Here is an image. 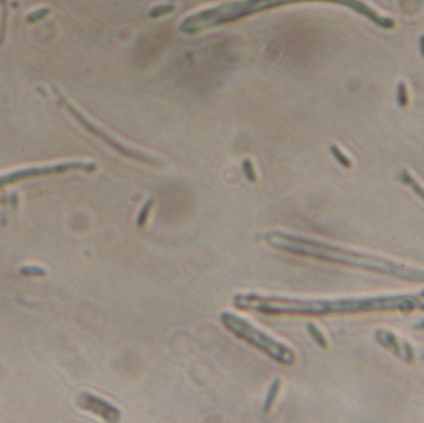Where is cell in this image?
<instances>
[{
	"label": "cell",
	"mask_w": 424,
	"mask_h": 423,
	"mask_svg": "<svg viewBox=\"0 0 424 423\" xmlns=\"http://www.w3.org/2000/svg\"><path fill=\"white\" fill-rule=\"evenodd\" d=\"M263 241L269 247L293 256L318 259L342 267L371 271L411 282H424V270L421 268H414L384 257L375 256L301 234L274 230L263 234Z\"/></svg>",
	"instance_id": "1"
},
{
	"label": "cell",
	"mask_w": 424,
	"mask_h": 423,
	"mask_svg": "<svg viewBox=\"0 0 424 423\" xmlns=\"http://www.w3.org/2000/svg\"><path fill=\"white\" fill-rule=\"evenodd\" d=\"M236 309L258 313L268 317H308L321 318L330 316H349L370 313V296H297L284 294H266L239 292L232 296Z\"/></svg>",
	"instance_id": "2"
},
{
	"label": "cell",
	"mask_w": 424,
	"mask_h": 423,
	"mask_svg": "<svg viewBox=\"0 0 424 423\" xmlns=\"http://www.w3.org/2000/svg\"><path fill=\"white\" fill-rule=\"evenodd\" d=\"M314 1L336 4V5H342L345 8L351 9L355 13L367 18L370 21L376 24L381 29L391 30L396 26L395 20L380 15L375 9L363 3L362 0H232V1L218 4L212 8L191 14L180 22L179 30L184 34L192 35V34H197L211 27L238 21L244 18L263 13L271 9L280 8V6L290 5V4L314 3Z\"/></svg>",
	"instance_id": "3"
},
{
	"label": "cell",
	"mask_w": 424,
	"mask_h": 423,
	"mask_svg": "<svg viewBox=\"0 0 424 423\" xmlns=\"http://www.w3.org/2000/svg\"><path fill=\"white\" fill-rule=\"evenodd\" d=\"M220 323L230 334L260 351L278 364L283 366H293L297 362V354L289 344L264 332L263 329L254 325L244 317L223 310L220 313Z\"/></svg>",
	"instance_id": "4"
},
{
	"label": "cell",
	"mask_w": 424,
	"mask_h": 423,
	"mask_svg": "<svg viewBox=\"0 0 424 423\" xmlns=\"http://www.w3.org/2000/svg\"><path fill=\"white\" fill-rule=\"evenodd\" d=\"M54 93L55 96H56L57 102H59L62 107H64L66 109H67L68 113H70L76 121H77L78 124H81L87 132L91 133V134L94 135L96 138H98L102 143H105L106 146L109 147L110 149H113L114 151L121 154L122 156H126V158H128V159L135 160V162L138 163L148 164L150 165V167H161V165H163L161 160L159 159V158H156V156H154L153 154L123 143L121 139L116 138L114 135L109 134L107 130H105L102 127H100V126H97L94 122H92L91 119L87 118V117L85 116V114L82 113L77 107H75V106L67 100V98L64 97V96H62L56 87H54Z\"/></svg>",
	"instance_id": "5"
},
{
	"label": "cell",
	"mask_w": 424,
	"mask_h": 423,
	"mask_svg": "<svg viewBox=\"0 0 424 423\" xmlns=\"http://www.w3.org/2000/svg\"><path fill=\"white\" fill-rule=\"evenodd\" d=\"M97 170V164L87 160H66V162L54 163V164L31 165V167L20 168L0 174V188L26 179L38 178V176L56 175V174L68 173V171H84L93 173Z\"/></svg>",
	"instance_id": "6"
},
{
	"label": "cell",
	"mask_w": 424,
	"mask_h": 423,
	"mask_svg": "<svg viewBox=\"0 0 424 423\" xmlns=\"http://www.w3.org/2000/svg\"><path fill=\"white\" fill-rule=\"evenodd\" d=\"M77 404L82 410L88 411L107 422H117L122 417L121 410L116 404L91 392H81L77 397Z\"/></svg>",
	"instance_id": "7"
},
{
	"label": "cell",
	"mask_w": 424,
	"mask_h": 423,
	"mask_svg": "<svg viewBox=\"0 0 424 423\" xmlns=\"http://www.w3.org/2000/svg\"><path fill=\"white\" fill-rule=\"evenodd\" d=\"M282 390V380L279 378H276L271 383H269L268 388H267L266 396H264L263 401V411L264 413L271 412L272 408L274 406V402L276 401L278 396H279V392Z\"/></svg>",
	"instance_id": "8"
},
{
	"label": "cell",
	"mask_w": 424,
	"mask_h": 423,
	"mask_svg": "<svg viewBox=\"0 0 424 423\" xmlns=\"http://www.w3.org/2000/svg\"><path fill=\"white\" fill-rule=\"evenodd\" d=\"M398 179H400L404 185L409 186V188L412 189V191H413L414 194H416L417 196L424 202V188L413 178V176L411 175V174L408 173V171H407V170H402V171L400 173V175H398Z\"/></svg>",
	"instance_id": "9"
},
{
	"label": "cell",
	"mask_w": 424,
	"mask_h": 423,
	"mask_svg": "<svg viewBox=\"0 0 424 423\" xmlns=\"http://www.w3.org/2000/svg\"><path fill=\"white\" fill-rule=\"evenodd\" d=\"M306 330H308L309 335L313 338L318 345L322 349L328 348V341H326V338L322 334V332L319 329V326L314 323H308L306 324Z\"/></svg>",
	"instance_id": "10"
},
{
	"label": "cell",
	"mask_w": 424,
	"mask_h": 423,
	"mask_svg": "<svg viewBox=\"0 0 424 423\" xmlns=\"http://www.w3.org/2000/svg\"><path fill=\"white\" fill-rule=\"evenodd\" d=\"M154 206V201L151 199H148L147 201L144 202L142 205V208H140V210L138 211V215H137V225L138 227H144L145 225H147V222H148L149 220V216H150L151 212V209H153Z\"/></svg>",
	"instance_id": "11"
},
{
	"label": "cell",
	"mask_w": 424,
	"mask_h": 423,
	"mask_svg": "<svg viewBox=\"0 0 424 423\" xmlns=\"http://www.w3.org/2000/svg\"><path fill=\"white\" fill-rule=\"evenodd\" d=\"M396 102L401 108H405L409 105V95L408 88L404 82H398L397 87H396Z\"/></svg>",
	"instance_id": "12"
},
{
	"label": "cell",
	"mask_w": 424,
	"mask_h": 423,
	"mask_svg": "<svg viewBox=\"0 0 424 423\" xmlns=\"http://www.w3.org/2000/svg\"><path fill=\"white\" fill-rule=\"evenodd\" d=\"M330 153L333 154V156L335 158L336 162H338L341 167H344L345 169H350V168L352 167V163L351 160H350L349 156H347L344 151L341 150L336 144H331Z\"/></svg>",
	"instance_id": "13"
},
{
	"label": "cell",
	"mask_w": 424,
	"mask_h": 423,
	"mask_svg": "<svg viewBox=\"0 0 424 423\" xmlns=\"http://www.w3.org/2000/svg\"><path fill=\"white\" fill-rule=\"evenodd\" d=\"M242 171H243L244 176L250 183H255L257 181V173L253 167V163L250 159H244L242 162Z\"/></svg>",
	"instance_id": "14"
},
{
	"label": "cell",
	"mask_w": 424,
	"mask_h": 423,
	"mask_svg": "<svg viewBox=\"0 0 424 423\" xmlns=\"http://www.w3.org/2000/svg\"><path fill=\"white\" fill-rule=\"evenodd\" d=\"M20 275L25 277H43L46 275V271L39 266H24L20 268Z\"/></svg>",
	"instance_id": "15"
},
{
	"label": "cell",
	"mask_w": 424,
	"mask_h": 423,
	"mask_svg": "<svg viewBox=\"0 0 424 423\" xmlns=\"http://www.w3.org/2000/svg\"><path fill=\"white\" fill-rule=\"evenodd\" d=\"M175 10V5H172V4H164V5H158L155 6V8L151 9L150 11H149V17L150 18H160L163 17V15H168V14L172 13V11Z\"/></svg>",
	"instance_id": "16"
},
{
	"label": "cell",
	"mask_w": 424,
	"mask_h": 423,
	"mask_svg": "<svg viewBox=\"0 0 424 423\" xmlns=\"http://www.w3.org/2000/svg\"><path fill=\"white\" fill-rule=\"evenodd\" d=\"M0 9H1V21H0V43L4 41L6 29V18H8V8L6 0H0Z\"/></svg>",
	"instance_id": "17"
},
{
	"label": "cell",
	"mask_w": 424,
	"mask_h": 423,
	"mask_svg": "<svg viewBox=\"0 0 424 423\" xmlns=\"http://www.w3.org/2000/svg\"><path fill=\"white\" fill-rule=\"evenodd\" d=\"M48 13V9L47 8H42V9H39V10L32 11V13H30L29 15L26 17V21L27 22H36L38 20L42 19L43 17H46Z\"/></svg>",
	"instance_id": "18"
},
{
	"label": "cell",
	"mask_w": 424,
	"mask_h": 423,
	"mask_svg": "<svg viewBox=\"0 0 424 423\" xmlns=\"http://www.w3.org/2000/svg\"><path fill=\"white\" fill-rule=\"evenodd\" d=\"M419 52H421V56L424 59V34L419 36Z\"/></svg>",
	"instance_id": "19"
}]
</instances>
